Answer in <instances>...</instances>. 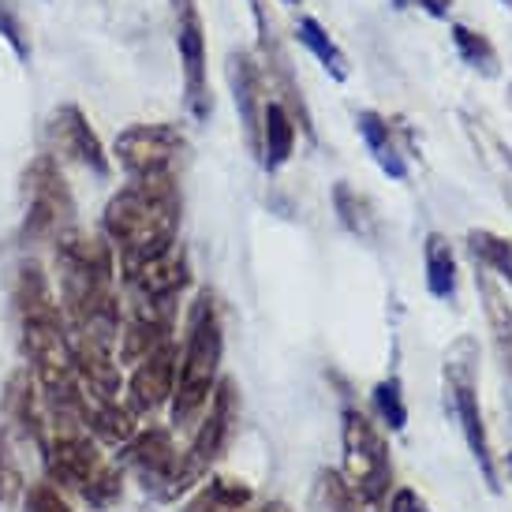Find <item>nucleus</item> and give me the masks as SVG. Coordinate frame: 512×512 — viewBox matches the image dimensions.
Returning a JSON list of instances; mask_svg holds the SVG:
<instances>
[{"instance_id":"aec40b11","label":"nucleus","mask_w":512,"mask_h":512,"mask_svg":"<svg viewBox=\"0 0 512 512\" xmlns=\"http://www.w3.org/2000/svg\"><path fill=\"white\" fill-rule=\"evenodd\" d=\"M475 292H479V303H483L486 326H490V337H494V348H498L501 370L512 382V303L505 296V288L498 285V277H490L486 270L475 273Z\"/></svg>"},{"instance_id":"412c9836","label":"nucleus","mask_w":512,"mask_h":512,"mask_svg":"<svg viewBox=\"0 0 512 512\" xmlns=\"http://www.w3.org/2000/svg\"><path fill=\"white\" fill-rule=\"evenodd\" d=\"M176 512H255V486L236 475H210Z\"/></svg>"},{"instance_id":"9b49d317","label":"nucleus","mask_w":512,"mask_h":512,"mask_svg":"<svg viewBox=\"0 0 512 512\" xmlns=\"http://www.w3.org/2000/svg\"><path fill=\"white\" fill-rule=\"evenodd\" d=\"M45 143H49V154L57 157V161H72V165L94 172L101 180L113 176V154L105 150L98 131L90 128L86 113L79 105H72V101L53 109L49 124H45Z\"/></svg>"},{"instance_id":"4be33fe9","label":"nucleus","mask_w":512,"mask_h":512,"mask_svg":"<svg viewBox=\"0 0 512 512\" xmlns=\"http://www.w3.org/2000/svg\"><path fill=\"white\" fill-rule=\"evenodd\" d=\"M296 139L299 128L292 113L277 98L266 101V113H262V150H258V161L266 172H281L296 154Z\"/></svg>"},{"instance_id":"393cba45","label":"nucleus","mask_w":512,"mask_h":512,"mask_svg":"<svg viewBox=\"0 0 512 512\" xmlns=\"http://www.w3.org/2000/svg\"><path fill=\"white\" fill-rule=\"evenodd\" d=\"M296 42L311 53L318 64H322V72L333 79V83H344L348 75H352V64H348V53H344L341 45L333 42V34H329L314 15H299L296 19Z\"/></svg>"},{"instance_id":"473e14b6","label":"nucleus","mask_w":512,"mask_h":512,"mask_svg":"<svg viewBox=\"0 0 512 512\" xmlns=\"http://www.w3.org/2000/svg\"><path fill=\"white\" fill-rule=\"evenodd\" d=\"M15 486H19V471H15L12 453H8V445H4V438H0V505L12 498Z\"/></svg>"},{"instance_id":"39448f33","label":"nucleus","mask_w":512,"mask_h":512,"mask_svg":"<svg viewBox=\"0 0 512 512\" xmlns=\"http://www.w3.org/2000/svg\"><path fill=\"white\" fill-rule=\"evenodd\" d=\"M116 464L131 475L146 498L154 501H180L202 483V475L191 468L187 449L176 445V430L172 427H146L135 438L116 449Z\"/></svg>"},{"instance_id":"c85d7f7f","label":"nucleus","mask_w":512,"mask_h":512,"mask_svg":"<svg viewBox=\"0 0 512 512\" xmlns=\"http://www.w3.org/2000/svg\"><path fill=\"white\" fill-rule=\"evenodd\" d=\"M370 400H374V412H378L385 430L400 434V430L408 427V400H404V385H400L397 374H389V378L374 385Z\"/></svg>"},{"instance_id":"f8f14e48","label":"nucleus","mask_w":512,"mask_h":512,"mask_svg":"<svg viewBox=\"0 0 512 512\" xmlns=\"http://www.w3.org/2000/svg\"><path fill=\"white\" fill-rule=\"evenodd\" d=\"M184 146L187 139L172 124H131L113 139V157L128 176H150L172 172Z\"/></svg>"},{"instance_id":"9d476101","label":"nucleus","mask_w":512,"mask_h":512,"mask_svg":"<svg viewBox=\"0 0 512 512\" xmlns=\"http://www.w3.org/2000/svg\"><path fill=\"white\" fill-rule=\"evenodd\" d=\"M236 427H240V385H236V378L221 374L214 397H210V408L199 419V427L191 434V445H187V460H191V468L199 471L202 479L228 453V445L236 438Z\"/></svg>"},{"instance_id":"6ab92c4d","label":"nucleus","mask_w":512,"mask_h":512,"mask_svg":"<svg viewBox=\"0 0 512 512\" xmlns=\"http://www.w3.org/2000/svg\"><path fill=\"white\" fill-rule=\"evenodd\" d=\"M460 124H464V135H468L471 150L479 157V165L490 172V180L498 184V191L512 202V146L486 124V116H475V113H468V109H460Z\"/></svg>"},{"instance_id":"2f4dec72","label":"nucleus","mask_w":512,"mask_h":512,"mask_svg":"<svg viewBox=\"0 0 512 512\" xmlns=\"http://www.w3.org/2000/svg\"><path fill=\"white\" fill-rule=\"evenodd\" d=\"M385 512H430V505L415 486H397V490L389 494V509Z\"/></svg>"},{"instance_id":"5701e85b","label":"nucleus","mask_w":512,"mask_h":512,"mask_svg":"<svg viewBox=\"0 0 512 512\" xmlns=\"http://www.w3.org/2000/svg\"><path fill=\"white\" fill-rule=\"evenodd\" d=\"M333 210H337V221L348 236H356L359 243H374L382 240V217L374 210V202L370 195L356 191V187L348 184V180H337L333 184Z\"/></svg>"},{"instance_id":"4c0bfd02","label":"nucleus","mask_w":512,"mask_h":512,"mask_svg":"<svg viewBox=\"0 0 512 512\" xmlns=\"http://www.w3.org/2000/svg\"><path fill=\"white\" fill-rule=\"evenodd\" d=\"M509 105H512V83H509Z\"/></svg>"},{"instance_id":"cd10ccee","label":"nucleus","mask_w":512,"mask_h":512,"mask_svg":"<svg viewBox=\"0 0 512 512\" xmlns=\"http://www.w3.org/2000/svg\"><path fill=\"white\" fill-rule=\"evenodd\" d=\"M318 490H322V501H326L329 512H382V509H374L356 486L333 468L318 471Z\"/></svg>"},{"instance_id":"ddd939ff","label":"nucleus","mask_w":512,"mask_h":512,"mask_svg":"<svg viewBox=\"0 0 512 512\" xmlns=\"http://www.w3.org/2000/svg\"><path fill=\"white\" fill-rule=\"evenodd\" d=\"M64 412H75V419L83 423L105 449H124L135 434H139V415L128 408V400L109 397V393H94L79 382L72 404Z\"/></svg>"},{"instance_id":"f257e3e1","label":"nucleus","mask_w":512,"mask_h":512,"mask_svg":"<svg viewBox=\"0 0 512 512\" xmlns=\"http://www.w3.org/2000/svg\"><path fill=\"white\" fill-rule=\"evenodd\" d=\"M180 214H184V199H180L176 172L128 176V184L116 191L101 214V232L113 243L120 277H128L150 258L176 247Z\"/></svg>"},{"instance_id":"b1692460","label":"nucleus","mask_w":512,"mask_h":512,"mask_svg":"<svg viewBox=\"0 0 512 512\" xmlns=\"http://www.w3.org/2000/svg\"><path fill=\"white\" fill-rule=\"evenodd\" d=\"M423 277H427V292L441 303H453L456 288H460V266H456V247L449 236L427 232L423 240Z\"/></svg>"},{"instance_id":"20e7f679","label":"nucleus","mask_w":512,"mask_h":512,"mask_svg":"<svg viewBox=\"0 0 512 512\" xmlns=\"http://www.w3.org/2000/svg\"><path fill=\"white\" fill-rule=\"evenodd\" d=\"M479 359H483V352H479V341L471 333L456 337L449 344V352H445V363H441V385H445V412L453 415V423L468 441L483 483L498 494L501 468L498 456H494V445H490L483 404H479Z\"/></svg>"},{"instance_id":"2eb2a0df","label":"nucleus","mask_w":512,"mask_h":512,"mask_svg":"<svg viewBox=\"0 0 512 512\" xmlns=\"http://www.w3.org/2000/svg\"><path fill=\"white\" fill-rule=\"evenodd\" d=\"M228 86H232V101H236V116L243 124V139L247 150L258 157L262 150V113H266V75L258 68V57L247 49H232L228 53Z\"/></svg>"},{"instance_id":"f03ea898","label":"nucleus","mask_w":512,"mask_h":512,"mask_svg":"<svg viewBox=\"0 0 512 512\" xmlns=\"http://www.w3.org/2000/svg\"><path fill=\"white\" fill-rule=\"evenodd\" d=\"M42 468L45 479L57 483L64 494L83 498L94 512L113 509L124 498V468L101 453V445L90 430L75 419V412H49L42 438Z\"/></svg>"},{"instance_id":"1a4fd4ad","label":"nucleus","mask_w":512,"mask_h":512,"mask_svg":"<svg viewBox=\"0 0 512 512\" xmlns=\"http://www.w3.org/2000/svg\"><path fill=\"white\" fill-rule=\"evenodd\" d=\"M172 30L184 68V101L195 120L214 116V94H210V72H206V23H202L199 0H169Z\"/></svg>"},{"instance_id":"f3484780","label":"nucleus","mask_w":512,"mask_h":512,"mask_svg":"<svg viewBox=\"0 0 512 512\" xmlns=\"http://www.w3.org/2000/svg\"><path fill=\"white\" fill-rule=\"evenodd\" d=\"M124 285V296L135 299H180L191 288V262H187V251L176 243L172 251L150 258L146 266H139L135 273L120 277Z\"/></svg>"},{"instance_id":"423d86ee","label":"nucleus","mask_w":512,"mask_h":512,"mask_svg":"<svg viewBox=\"0 0 512 512\" xmlns=\"http://www.w3.org/2000/svg\"><path fill=\"white\" fill-rule=\"evenodd\" d=\"M341 449V475L374 509H382L389 490H393V453H389L385 430L367 412H359L356 404H348L341 412Z\"/></svg>"},{"instance_id":"a211bd4d","label":"nucleus","mask_w":512,"mask_h":512,"mask_svg":"<svg viewBox=\"0 0 512 512\" xmlns=\"http://www.w3.org/2000/svg\"><path fill=\"white\" fill-rule=\"evenodd\" d=\"M0 412H4V419H8V423L23 434V438L34 441V445H42L45 419H49V412H45V400H42V389H38V378L30 374L27 363H23V367H15L12 374H8L4 393H0Z\"/></svg>"},{"instance_id":"7ed1b4c3","label":"nucleus","mask_w":512,"mask_h":512,"mask_svg":"<svg viewBox=\"0 0 512 512\" xmlns=\"http://www.w3.org/2000/svg\"><path fill=\"white\" fill-rule=\"evenodd\" d=\"M225 359V322L214 288H199L184 318V348L176 367V393H172V430L199 427L210 408Z\"/></svg>"},{"instance_id":"bb28decb","label":"nucleus","mask_w":512,"mask_h":512,"mask_svg":"<svg viewBox=\"0 0 512 512\" xmlns=\"http://www.w3.org/2000/svg\"><path fill=\"white\" fill-rule=\"evenodd\" d=\"M468 255L475 258L479 270H486L490 277H501V281L512 285V240L490 232V228H471Z\"/></svg>"},{"instance_id":"4468645a","label":"nucleus","mask_w":512,"mask_h":512,"mask_svg":"<svg viewBox=\"0 0 512 512\" xmlns=\"http://www.w3.org/2000/svg\"><path fill=\"white\" fill-rule=\"evenodd\" d=\"M176 367H180V344L169 341L139 359L128 374V408L135 415H157L176 393Z\"/></svg>"},{"instance_id":"c756f323","label":"nucleus","mask_w":512,"mask_h":512,"mask_svg":"<svg viewBox=\"0 0 512 512\" xmlns=\"http://www.w3.org/2000/svg\"><path fill=\"white\" fill-rule=\"evenodd\" d=\"M23 512H75V505H72V494H64L57 483L38 479L23 494Z\"/></svg>"},{"instance_id":"e433bc0d","label":"nucleus","mask_w":512,"mask_h":512,"mask_svg":"<svg viewBox=\"0 0 512 512\" xmlns=\"http://www.w3.org/2000/svg\"><path fill=\"white\" fill-rule=\"evenodd\" d=\"M501 4H505V8H509V12H512V0H501Z\"/></svg>"},{"instance_id":"f704fd0d","label":"nucleus","mask_w":512,"mask_h":512,"mask_svg":"<svg viewBox=\"0 0 512 512\" xmlns=\"http://www.w3.org/2000/svg\"><path fill=\"white\" fill-rule=\"evenodd\" d=\"M258 512H292V509H288L285 501H266V505H262Z\"/></svg>"},{"instance_id":"72a5a7b5","label":"nucleus","mask_w":512,"mask_h":512,"mask_svg":"<svg viewBox=\"0 0 512 512\" xmlns=\"http://www.w3.org/2000/svg\"><path fill=\"white\" fill-rule=\"evenodd\" d=\"M415 4H419L427 15H434V19H445L449 8H453V0H415Z\"/></svg>"},{"instance_id":"dca6fc26","label":"nucleus","mask_w":512,"mask_h":512,"mask_svg":"<svg viewBox=\"0 0 512 512\" xmlns=\"http://www.w3.org/2000/svg\"><path fill=\"white\" fill-rule=\"evenodd\" d=\"M356 131L374 165L389 176V180H408V157H412V128H404L400 120L363 109L356 113Z\"/></svg>"},{"instance_id":"c9c22d12","label":"nucleus","mask_w":512,"mask_h":512,"mask_svg":"<svg viewBox=\"0 0 512 512\" xmlns=\"http://www.w3.org/2000/svg\"><path fill=\"white\" fill-rule=\"evenodd\" d=\"M281 4H292V8H296V4H299V0H281Z\"/></svg>"},{"instance_id":"a878e982","label":"nucleus","mask_w":512,"mask_h":512,"mask_svg":"<svg viewBox=\"0 0 512 512\" xmlns=\"http://www.w3.org/2000/svg\"><path fill=\"white\" fill-rule=\"evenodd\" d=\"M449 34H453V45H456V53H460V60L468 64L471 72L483 75V79H498L501 75V53H498V45L490 42L483 30H471V27H464V23H453Z\"/></svg>"},{"instance_id":"0eeeda50","label":"nucleus","mask_w":512,"mask_h":512,"mask_svg":"<svg viewBox=\"0 0 512 512\" xmlns=\"http://www.w3.org/2000/svg\"><path fill=\"white\" fill-rule=\"evenodd\" d=\"M72 225L75 199L64 172H60V161L53 154H38L23 172V228H19V236L27 243H53Z\"/></svg>"},{"instance_id":"7c9ffc66","label":"nucleus","mask_w":512,"mask_h":512,"mask_svg":"<svg viewBox=\"0 0 512 512\" xmlns=\"http://www.w3.org/2000/svg\"><path fill=\"white\" fill-rule=\"evenodd\" d=\"M0 38L12 45L15 57L19 60H30V38H27V27H23V19L15 15V8L8 0H0Z\"/></svg>"},{"instance_id":"6e6552de","label":"nucleus","mask_w":512,"mask_h":512,"mask_svg":"<svg viewBox=\"0 0 512 512\" xmlns=\"http://www.w3.org/2000/svg\"><path fill=\"white\" fill-rule=\"evenodd\" d=\"M251 12H255V27H258V68L270 79L273 90L281 94L277 101L292 113L296 128L314 143V139H318L314 116H311V109H307V98H303V86H299V79H296V68H292V57H288V49H285V38H281V30H277V19L270 15L266 0H251Z\"/></svg>"}]
</instances>
